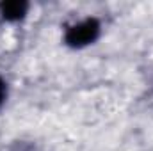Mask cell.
<instances>
[{
	"label": "cell",
	"instance_id": "obj_3",
	"mask_svg": "<svg viewBox=\"0 0 153 151\" xmlns=\"http://www.w3.org/2000/svg\"><path fill=\"white\" fill-rule=\"evenodd\" d=\"M4 98H5V84L0 80V105L4 103Z\"/></svg>",
	"mask_w": 153,
	"mask_h": 151
},
{
	"label": "cell",
	"instance_id": "obj_1",
	"mask_svg": "<svg viewBox=\"0 0 153 151\" xmlns=\"http://www.w3.org/2000/svg\"><path fill=\"white\" fill-rule=\"evenodd\" d=\"M98 29H100V27H98L96 20H85V21L75 25V27H71V29L68 30V34H66V39H68V43L73 44V46H82V44L91 43L93 39L96 38Z\"/></svg>",
	"mask_w": 153,
	"mask_h": 151
},
{
	"label": "cell",
	"instance_id": "obj_2",
	"mask_svg": "<svg viewBox=\"0 0 153 151\" xmlns=\"http://www.w3.org/2000/svg\"><path fill=\"white\" fill-rule=\"evenodd\" d=\"M25 11H27V5L23 2H7L2 5V14L7 20H18L25 14Z\"/></svg>",
	"mask_w": 153,
	"mask_h": 151
}]
</instances>
